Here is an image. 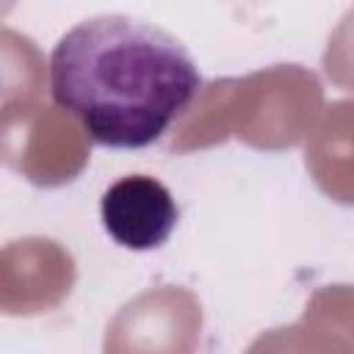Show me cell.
<instances>
[{
  "label": "cell",
  "instance_id": "1",
  "mask_svg": "<svg viewBox=\"0 0 354 354\" xmlns=\"http://www.w3.org/2000/svg\"><path fill=\"white\" fill-rule=\"evenodd\" d=\"M50 80L58 108L97 144L122 149L158 141L202 88L194 58L171 33L122 14L83 19L61 36Z\"/></svg>",
  "mask_w": 354,
  "mask_h": 354
},
{
  "label": "cell",
  "instance_id": "2",
  "mask_svg": "<svg viewBox=\"0 0 354 354\" xmlns=\"http://www.w3.org/2000/svg\"><path fill=\"white\" fill-rule=\"evenodd\" d=\"M324 116V86L301 64H274L243 77L205 83L169 133V152L185 155L230 136L252 149L279 152L313 136Z\"/></svg>",
  "mask_w": 354,
  "mask_h": 354
},
{
  "label": "cell",
  "instance_id": "3",
  "mask_svg": "<svg viewBox=\"0 0 354 354\" xmlns=\"http://www.w3.org/2000/svg\"><path fill=\"white\" fill-rule=\"evenodd\" d=\"M0 155L8 169L41 188L72 183L88 163L91 136L64 108L3 105L0 111Z\"/></svg>",
  "mask_w": 354,
  "mask_h": 354
},
{
  "label": "cell",
  "instance_id": "4",
  "mask_svg": "<svg viewBox=\"0 0 354 354\" xmlns=\"http://www.w3.org/2000/svg\"><path fill=\"white\" fill-rule=\"evenodd\" d=\"M202 304L183 285H158L130 299L105 326L102 354H194Z\"/></svg>",
  "mask_w": 354,
  "mask_h": 354
},
{
  "label": "cell",
  "instance_id": "5",
  "mask_svg": "<svg viewBox=\"0 0 354 354\" xmlns=\"http://www.w3.org/2000/svg\"><path fill=\"white\" fill-rule=\"evenodd\" d=\"M77 282L66 246L44 235L8 241L0 254V310L6 315H41L61 307Z\"/></svg>",
  "mask_w": 354,
  "mask_h": 354
},
{
  "label": "cell",
  "instance_id": "6",
  "mask_svg": "<svg viewBox=\"0 0 354 354\" xmlns=\"http://www.w3.org/2000/svg\"><path fill=\"white\" fill-rule=\"evenodd\" d=\"M246 354H354V285L318 288L296 324L257 335Z\"/></svg>",
  "mask_w": 354,
  "mask_h": 354
},
{
  "label": "cell",
  "instance_id": "7",
  "mask_svg": "<svg viewBox=\"0 0 354 354\" xmlns=\"http://www.w3.org/2000/svg\"><path fill=\"white\" fill-rule=\"evenodd\" d=\"M100 213L108 235L136 252L160 246L177 224V205L169 188L149 174H124L111 183Z\"/></svg>",
  "mask_w": 354,
  "mask_h": 354
},
{
  "label": "cell",
  "instance_id": "8",
  "mask_svg": "<svg viewBox=\"0 0 354 354\" xmlns=\"http://www.w3.org/2000/svg\"><path fill=\"white\" fill-rule=\"evenodd\" d=\"M304 166L332 202L354 205V100H337L324 108L307 141Z\"/></svg>",
  "mask_w": 354,
  "mask_h": 354
},
{
  "label": "cell",
  "instance_id": "9",
  "mask_svg": "<svg viewBox=\"0 0 354 354\" xmlns=\"http://www.w3.org/2000/svg\"><path fill=\"white\" fill-rule=\"evenodd\" d=\"M0 64H3V105H33L44 94V58L39 47L11 30H0Z\"/></svg>",
  "mask_w": 354,
  "mask_h": 354
},
{
  "label": "cell",
  "instance_id": "10",
  "mask_svg": "<svg viewBox=\"0 0 354 354\" xmlns=\"http://www.w3.org/2000/svg\"><path fill=\"white\" fill-rule=\"evenodd\" d=\"M321 64H324V75L337 88L354 91V8H348L337 22V28L329 33Z\"/></svg>",
  "mask_w": 354,
  "mask_h": 354
}]
</instances>
